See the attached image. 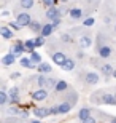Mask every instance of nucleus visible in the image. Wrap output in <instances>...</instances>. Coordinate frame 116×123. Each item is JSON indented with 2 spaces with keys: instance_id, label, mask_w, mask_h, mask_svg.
I'll list each match as a JSON object with an SVG mask.
<instances>
[{
  "instance_id": "42",
  "label": "nucleus",
  "mask_w": 116,
  "mask_h": 123,
  "mask_svg": "<svg viewBox=\"0 0 116 123\" xmlns=\"http://www.w3.org/2000/svg\"><path fill=\"white\" fill-rule=\"evenodd\" d=\"M113 77H115V78H116V70H115V72H113Z\"/></svg>"
},
{
  "instance_id": "33",
  "label": "nucleus",
  "mask_w": 116,
  "mask_h": 123,
  "mask_svg": "<svg viewBox=\"0 0 116 123\" xmlns=\"http://www.w3.org/2000/svg\"><path fill=\"white\" fill-rule=\"evenodd\" d=\"M83 24H84V27H91V26H94V18H88L86 21H83Z\"/></svg>"
},
{
  "instance_id": "16",
  "label": "nucleus",
  "mask_w": 116,
  "mask_h": 123,
  "mask_svg": "<svg viewBox=\"0 0 116 123\" xmlns=\"http://www.w3.org/2000/svg\"><path fill=\"white\" fill-rule=\"evenodd\" d=\"M37 70H38L40 74H49V72H53L51 64H48V62H40L38 66H37Z\"/></svg>"
},
{
  "instance_id": "24",
  "label": "nucleus",
  "mask_w": 116,
  "mask_h": 123,
  "mask_svg": "<svg viewBox=\"0 0 116 123\" xmlns=\"http://www.w3.org/2000/svg\"><path fill=\"white\" fill-rule=\"evenodd\" d=\"M35 5V0H19V6L24 10H30Z\"/></svg>"
},
{
  "instance_id": "18",
  "label": "nucleus",
  "mask_w": 116,
  "mask_h": 123,
  "mask_svg": "<svg viewBox=\"0 0 116 123\" xmlns=\"http://www.w3.org/2000/svg\"><path fill=\"white\" fill-rule=\"evenodd\" d=\"M68 90V83L65 82V80H59L57 85H56V88H54V91L56 93H64Z\"/></svg>"
},
{
  "instance_id": "3",
  "label": "nucleus",
  "mask_w": 116,
  "mask_h": 123,
  "mask_svg": "<svg viewBox=\"0 0 116 123\" xmlns=\"http://www.w3.org/2000/svg\"><path fill=\"white\" fill-rule=\"evenodd\" d=\"M99 75L95 72H86L84 74V83L86 85H97L99 83Z\"/></svg>"
},
{
  "instance_id": "6",
  "label": "nucleus",
  "mask_w": 116,
  "mask_h": 123,
  "mask_svg": "<svg viewBox=\"0 0 116 123\" xmlns=\"http://www.w3.org/2000/svg\"><path fill=\"white\" fill-rule=\"evenodd\" d=\"M80 46L83 48V50H88L89 46H92V38H91V35H88V34H83L80 38Z\"/></svg>"
},
{
  "instance_id": "1",
  "label": "nucleus",
  "mask_w": 116,
  "mask_h": 123,
  "mask_svg": "<svg viewBox=\"0 0 116 123\" xmlns=\"http://www.w3.org/2000/svg\"><path fill=\"white\" fill-rule=\"evenodd\" d=\"M100 98L99 99H94V102L97 104H105V105H116V96L115 93H105V91H99Z\"/></svg>"
},
{
  "instance_id": "25",
  "label": "nucleus",
  "mask_w": 116,
  "mask_h": 123,
  "mask_svg": "<svg viewBox=\"0 0 116 123\" xmlns=\"http://www.w3.org/2000/svg\"><path fill=\"white\" fill-rule=\"evenodd\" d=\"M100 70H102L103 75H113V72H115V69L110 66V64H103V66H100Z\"/></svg>"
},
{
  "instance_id": "9",
  "label": "nucleus",
  "mask_w": 116,
  "mask_h": 123,
  "mask_svg": "<svg viewBox=\"0 0 116 123\" xmlns=\"http://www.w3.org/2000/svg\"><path fill=\"white\" fill-rule=\"evenodd\" d=\"M72 107H73V104L68 102V101H65V102H62V104L57 105V110H59V114H61V115H64V114H68V112L72 110Z\"/></svg>"
},
{
  "instance_id": "31",
  "label": "nucleus",
  "mask_w": 116,
  "mask_h": 123,
  "mask_svg": "<svg viewBox=\"0 0 116 123\" xmlns=\"http://www.w3.org/2000/svg\"><path fill=\"white\" fill-rule=\"evenodd\" d=\"M10 27L13 29V31H19V29L22 27V26H21V24L18 23V21H10V24H8Z\"/></svg>"
},
{
  "instance_id": "36",
  "label": "nucleus",
  "mask_w": 116,
  "mask_h": 123,
  "mask_svg": "<svg viewBox=\"0 0 116 123\" xmlns=\"http://www.w3.org/2000/svg\"><path fill=\"white\" fill-rule=\"evenodd\" d=\"M51 23H53V26H54V27H57L59 24L62 23V18H61V16H59V18H56V19H53V21H51Z\"/></svg>"
},
{
  "instance_id": "15",
  "label": "nucleus",
  "mask_w": 116,
  "mask_h": 123,
  "mask_svg": "<svg viewBox=\"0 0 116 123\" xmlns=\"http://www.w3.org/2000/svg\"><path fill=\"white\" fill-rule=\"evenodd\" d=\"M19 64L26 69H37V64L32 62L30 58H21V59H19Z\"/></svg>"
},
{
  "instance_id": "2",
  "label": "nucleus",
  "mask_w": 116,
  "mask_h": 123,
  "mask_svg": "<svg viewBox=\"0 0 116 123\" xmlns=\"http://www.w3.org/2000/svg\"><path fill=\"white\" fill-rule=\"evenodd\" d=\"M16 21H18L22 27H26V26H30L32 23V18H30V14L26 13V11H22V13H19L18 16H16Z\"/></svg>"
},
{
  "instance_id": "17",
  "label": "nucleus",
  "mask_w": 116,
  "mask_h": 123,
  "mask_svg": "<svg viewBox=\"0 0 116 123\" xmlns=\"http://www.w3.org/2000/svg\"><path fill=\"white\" fill-rule=\"evenodd\" d=\"M54 26L53 23H48V24H43V29H41V35H45V37H49L51 34L54 32Z\"/></svg>"
},
{
  "instance_id": "37",
  "label": "nucleus",
  "mask_w": 116,
  "mask_h": 123,
  "mask_svg": "<svg viewBox=\"0 0 116 123\" xmlns=\"http://www.w3.org/2000/svg\"><path fill=\"white\" fill-rule=\"evenodd\" d=\"M83 123H97V120H95L92 115H91V117H88L86 120H83Z\"/></svg>"
},
{
  "instance_id": "10",
  "label": "nucleus",
  "mask_w": 116,
  "mask_h": 123,
  "mask_svg": "<svg viewBox=\"0 0 116 123\" xmlns=\"http://www.w3.org/2000/svg\"><path fill=\"white\" fill-rule=\"evenodd\" d=\"M33 115H35L37 118H45V117H48L49 114V109H43V107H35L33 109Z\"/></svg>"
},
{
  "instance_id": "40",
  "label": "nucleus",
  "mask_w": 116,
  "mask_h": 123,
  "mask_svg": "<svg viewBox=\"0 0 116 123\" xmlns=\"http://www.w3.org/2000/svg\"><path fill=\"white\" fill-rule=\"evenodd\" d=\"M10 122H11V123H21L19 120H10Z\"/></svg>"
},
{
  "instance_id": "34",
  "label": "nucleus",
  "mask_w": 116,
  "mask_h": 123,
  "mask_svg": "<svg viewBox=\"0 0 116 123\" xmlns=\"http://www.w3.org/2000/svg\"><path fill=\"white\" fill-rule=\"evenodd\" d=\"M41 3H43V5H46V6H54L56 0H41Z\"/></svg>"
},
{
  "instance_id": "26",
  "label": "nucleus",
  "mask_w": 116,
  "mask_h": 123,
  "mask_svg": "<svg viewBox=\"0 0 116 123\" xmlns=\"http://www.w3.org/2000/svg\"><path fill=\"white\" fill-rule=\"evenodd\" d=\"M30 59H32V62H33V64H37V66H38V64L41 62V56H40V53H37V51H32V53H30Z\"/></svg>"
},
{
  "instance_id": "39",
  "label": "nucleus",
  "mask_w": 116,
  "mask_h": 123,
  "mask_svg": "<svg viewBox=\"0 0 116 123\" xmlns=\"http://www.w3.org/2000/svg\"><path fill=\"white\" fill-rule=\"evenodd\" d=\"M110 123H116V117H110Z\"/></svg>"
},
{
  "instance_id": "38",
  "label": "nucleus",
  "mask_w": 116,
  "mask_h": 123,
  "mask_svg": "<svg viewBox=\"0 0 116 123\" xmlns=\"http://www.w3.org/2000/svg\"><path fill=\"white\" fill-rule=\"evenodd\" d=\"M19 115H21L22 118H27V115H29V114H27V112H24V110H21V114H19Z\"/></svg>"
},
{
  "instance_id": "43",
  "label": "nucleus",
  "mask_w": 116,
  "mask_h": 123,
  "mask_svg": "<svg viewBox=\"0 0 116 123\" xmlns=\"http://www.w3.org/2000/svg\"><path fill=\"white\" fill-rule=\"evenodd\" d=\"M61 2H62V3H65V2H68V0H61Z\"/></svg>"
},
{
  "instance_id": "29",
  "label": "nucleus",
  "mask_w": 116,
  "mask_h": 123,
  "mask_svg": "<svg viewBox=\"0 0 116 123\" xmlns=\"http://www.w3.org/2000/svg\"><path fill=\"white\" fill-rule=\"evenodd\" d=\"M56 85H57V80H56V78H48V80H46V88H49V90H54V88H56Z\"/></svg>"
},
{
  "instance_id": "4",
  "label": "nucleus",
  "mask_w": 116,
  "mask_h": 123,
  "mask_svg": "<svg viewBox=\"0 0 116 123\" xmlns=\"http://www.w3.org/2000/svg\"><path fill=\"white\" fill-rule=\"evenodd\" d=\"M51 58H53V62L57 64V66H62L65 62V59H67V56L64 55L62 51H54L53 55H51Z\"/></svg>"
},
{
  "instance_id": "44",
  "label": "nucleus",
  "mask_w": 116,
  "mask_h": 123,
  "mask_svg": "<svg viewBox=\"0 0 116 123\" xmlns=\"http://www.w3.org/2000/svg\"><path fill=\"white\" fill-rule=\"evenodd\" d=\"M115 32H116V24H115Z\"/></svg>"
},
{
  "instance_id": "45",
  "label": "nucleus",
  "mask_w": 116,
  "mask_h": 123,
  "mask_svg": "<svg viewBox=\"0 0 116 123\" xmlns=\"http://www.w3.org/2000/svg\"><path fill=\"white\" fill-rule=\"evenodd\" d=\"M115 96H116V90H115Z\"/></svg>"
},
{
  "instance_id": "41",
  "label": "nucleus",
  "mask_w": 116,
  "mask_h": 123,
  "mask_svg": "<svg viewBox=\"0 0 116 123\" xmlns=\"http://www.w3.org/2000/svg\"><path fill=\"white\" fill-rule=\"evenodd\" d=\"M30 123H41V122H40V118H38V120H33V122H30Z\"/></svg>"
},
{
  "instance_id": "23",
  "label": "nucleus",
  "mask_w": 116,
  "mask_h": 123,
  "mask_svg": "<svg viewBox=\"0 0 116 123\" xmlns=\"http://www.w3.org/2000/svg\"><path fill=\"white\" fill-rule=\"evenodd\" d=\"M88 117H91V109H88V107H83V109L78 112V118L83 122V120H86Z\"/></svg>"
},
{
  "instance_id": "21",
  "label": "nucleus",
  "mask_w": 116,
  "mask_h": 123,
  "mask_svg": "<svg viewBox=\"0 0 116 123\" xmlns=\"http://www.w3.org/2000/svg\"><path fill=\"white\" fill-rule=\"evenodd\" d=\"M24 48H26V51L27 53H32V51H35V48H37V43H35V38L33 40H26L24 42Z\"/></svg>"
},
{
  "instance_id": "22",
  "label": "nucleus",
  "mask_w": 116,
  "mask_h": 123,
  "mask_svg": "<svg viewBox=\"0 0 116 123\" xmlns=\"http://www.w3.org/2000/svg\"><path fill=\"white\" fill-rule=\"evenodd\" d=\"M29 27H30V31H33V32H35V34H41L43 24H41V23H38V21H32Z\"/></svg>"
},
{
  "instance_id": "5",
  "label": "nucleus",
  "mask_w": 116,
  "mask_h": 123,
  "mask_svg": "<svg viewBox=\"0 0 116 123\" xmlns=\"http://www.w3.org/2000/svg\"><path fill=\"white\" fill-rule=\"evenodd\" d=\"M46 98H48V91H46L45 88H40V90H37V91L32 93V99L33 101H45Z\"/></svg>"
},
{
  "instance_id": "35",
  "label": "nucleus",
  "mask_w": 116,
  "mask_h": 123,
  "mask_svg": "<svg viewBox=\"0 0 116 123\" xmlns=\"http://www.w3.org/2000/svg\"><path fill=\"white\" fill-rule=\"evenodd\" d=\"M61 40H62V42H67V43H68V42H72V37L68 35V34H62V35H61Z\"/></svg>"
},
{
  "instance_id": "27",
  "label": "nucleus",
  "mask_w": 116,
  "mask_h": 123,
  "mask_svg": "<svg viewBox=\"0 0 116 123\" xmlns=\"http://www.w3.org/2000/svg\"><path fill=\"white\" fill-rule=\"evenodd\" d=\"M8 101H10V94H6L5 90H2V91H0V105H5Z\"/></svg>"
},
{
  "instance_id": "12",
  "label": "nucleus",
  "mask_w": 116,
  "mask_h": 123,
  "mask_svg": "<svg viewBox=\"0 0 116 123\" xmlns=\"http://www.w3.org/2000/svg\"><path fill=\"white\" fill-rule=\"evenodd\" d=\"M61 67H62L64 72H70V70H73V69H75V61L72 59V58H67V59H65V62H64Z\"/></svg>"
},
{
  "instance_id": "28",
  "label": "nucleus",
  "mask_w": 116,
  "mask_h": 123,
  "mask_svg": "<svg viewBox=\"0 0 116 123\" xmlns=\"http://www.w3.org/2000/svg\"><path fill=\"white\" fill-rule=\"evenodd\" d=\"M46 80H48V78L45 77V74H41V75H38V77H37V85H38L40 88L46 86Z\"/></svg>"
},
{
  "instance_id": "30",
  "label": "nucleus",
  "mask_w": 116,
  "mask_h": 123,
  "mask_svg": "<svg viewBox=\"0 0 116 123\" xmlns=\"http://www.w3.org/2000/svg\"><path fill=\"white\" fill-rule=\"evenodd\" d=\"M6 114H8V115H19V114H21V110H19L18 107H14V105H11V107L6 110Z\"/></svg>"
},
{
  "instance_id": "19",
  "label": "nucleus",
  "mask_w": 116,
  "mask_h": 123,
  "mask_svg": "<svg viewBox=\"0 0 116 123\" xmlns=\"http://www.w3.org/2000/svg\"><path fill=\"white\" fill-rule=\"evenodd\" d=\"M99 55H100V58H110V55H111V48L108 45H103V46H100L99 48Z\"/></svg>"
},
{
  "instance_id": "7",
  "label": "nucleus",
  "mask_w": 116,
  "mask_h": 123,
  "mask_svg": "<svg viewBox=\"0 0 116 123\" xmlns=\"http://www.w3.org/2000/svg\"><path fill=\"white\" fill-rule=\"evenodd\" d=\"M45 14H46V18H48V21H53V19L61 16V14H59V8H56V6H48Z\"/></svg>"
},
{
  "instance_id": "20",
  "label": "nucleus",
  "mask_w": 116,
  "mask_h": 123,
  "mask_svg": "<svg viewBox=\"0 0 116 123\" xmlns=\"http://www.w3.org/2000/svg\"><path fill=\"white\" fill-rule=\"evenodd\" d=\"M8 94H10V102H11V104H16V102L19 101V94H18V88L16 86L11 88Z\"/></svg>"
},
{
  "instance_id": "11",
  "label": "nucleus",
  "mask_w": 116,
  "mask_h": 123,
  "mask_svg": "<svg viewBox=\"0 0 116 123\" xmlns=\"http://www.w3.org/2000/svg\"><path fill=\"white\" fill-rule=\"evenodd\" d=\"M14 61H16V55L14 53H8V55H5L2 58V64L3 66H11V64H14Z\"/></svg>"
},
{
  "instance_id": "8",
  "label": "nucleus",
  "mask_w": 116,
  "mask_h": 123,
  "mask_svg": "<svg viewBox=\"0 0 116 123\" xmlns=\"http://www.w3.org/2000/svg\"><path fill=\"white\" fill-rule=\"evenodd\" d=\"M0 34H2V37H3L5 40H11L14 37V32H13V29L10 27H6V26H3V27H0Z\"/></svg>"
},
{
  "instance_id": "32",
  "label": "nucleus",
  "mask_w": 116,
  "mask_h": 123,
  "mask_svg": "<svg viewBox=\"0 0 116 123\" xmlns=\"http://www.w3.org/2000/svg\"><path fill=\"white\" fill-rule=\"evenodd\" d=\"M35 43H37V46H43V45H45V35H41V34H40V37H37V38H35Z\"/></svg>"
},
{
  "instance_id": "14",
  "label": "nucleus",
  "mask_w": 116,
  "mask_h": 123,
  "mask_svg": "<svg viewBox=\"0 0 116 123\" xmlns=\"http://www.w3.org/2000/svg\"><path fill=\"white\" fill-rule=\"evenodd\" d=\"M70 18L73 19V21H78V19H81V16H83V10L81 8H70Z\"/></svg>"
},
{
  "instance_id": "13",
  "label": "nucleus",
  "mask_w": 116,
  "mask_h": 123,
  "mask_svg": "<svg viewBox=\"0 0 116 123\" xmlns=\"http://www.w3.org/2000/svg\"><path fill=\"white\" fill-rule=\"evenodd\" d=\"M24 51H26V48H24V43H21V42H16L13 46H11V53H14V55H22Z\"/></svg>"
}]
</instances>
